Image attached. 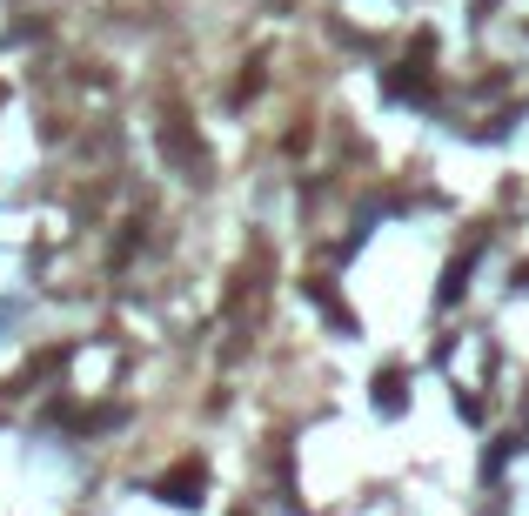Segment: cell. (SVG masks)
<instances>
[{"label":"cell","mask_w":529,"mask_h":516,"mask_svg":"<svg viewBox=\"0 0 529 516\" xmlns=\"http://www.w3.org/2000/svg\"><path fill=\"white\" fill-rule=\"evenodd\" d=\"M429 54H436V34H416V54L382 74V88L396 94V101H436V68H429Z\"/></svg>","instance_id":"cell-1"},{"label":"cell","mask_w":529,"mask_h":516,"mask_svg":"<svg viewBox=\"0 0 529 516\" xmlns=\"http://www.w3.org/2000/svg\"><path fill=\"white\" fill-rule=\"evenodd\" d=\"M155 496L175 503V510H195L201 496H208V470H201V463H175V470L155 476Z\"/></svg>","instance_id":"cell-2"},{"label":"cell","mask_w":529,"mask_h":516,"mask_svg":"<svg viewBox=\"0 0 529 516\" xmlns=\"http://www.w3.org/2000/svg\"><path fill=\"white\" fill-rule=\"evenodd\" d=\"M161 155L181 161V168H201V141L188 128V114H161Z\"/></svg>","instance_id":"cell-3"},{"label":"cell","mask_w":529,"mask_h":516,"mask_svg":"<svg viewBox=\"0 0 529 516\" xmlns=\"http://www.w3.org/2000/svg\"><path fill=\"white\" fill-rule=\"evenodd\" d=\"M402 403H409V376H402V369H382V376H375V409H382V416H402Z\"/></svg>","instance_id":"cell-4"},{"label":"cell","mask_w":529,"mask_h":516,"mask_svg":"<svg viewBox=\"0 0 529 516\" xmlns=\"http://www.w3.org/2000/svg\"><path fill=\"white\" fill-rule=\"evenodd\" d=\"M469 269H476V255H456L449 269H442V289H436V302L449 309V302H463V289H469Z\"/></svg>","instance_id":"cell-5"},{"label":"cell","mask_w":529,"mask_h":516,"mask_svg":"<svg viewBox=\"0 0 529 516\" xmlns=\"http://www.w3.org/2000/svg\"><path fill=\"white\" fill-rule=\"evenodd\" d=\"M255 88H262V61H248V74H242V81H235V101H248V94H255Z\"/></svg>","instance_id":"cell-6"}]
</instances>
